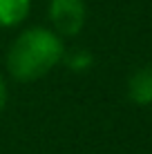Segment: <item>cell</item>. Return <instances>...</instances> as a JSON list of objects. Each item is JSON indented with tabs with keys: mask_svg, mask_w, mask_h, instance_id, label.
Wrapping results in <instances>:
<instances>
[{
	"mask_svg": "<svg viewBox=\"0 0 152 154\" xmlns=\"http://www.w3.org/2000/svg\"><path fill=\"white\" fill-rule=\"evenodd\" d=\"M65 56L63 40L56 31L45 27L25 29L18 36L7 54V67L18 81H36L51 72Z\"/></svg>",
	"mask_w": 152,
	"mask_h": 154,
	"instance_id": "6da1fadb",
	"label": "cell"
},
{
	"mask_svg": "<svg viewBox=\"0 0 152 154\" xmlns=\"http://www.w3.org/2000/svg\"><path fill=\"white\" fill-rule=\"evenodd\" d=\"M128 94L137 105H152V65H145L132 74Z\"/></svg>",
	"mask_w": 152,
	"mask_h": 154,
	"instance_id": "3957f363",
	"label": "cell"
},
{
	"mask_svg": "<svg viewBox=\"0 0 152 154\" xmlns=\"http://www.w3.org/2000/svg\"><path fill=\"white\" fill-rule=\"evenodd\" d=\"M63 58H65L67 67H70L72 72H85V69H90L92 63H94V56L87 49H74V51H70V54H65Z\"/></svg>",
	"mask_w": 152,
	"mask_h": 154,
	"instance_id": "5b68a950",
	"label": "cell"
},
{
	"mask_svg": "<svg viewBox=\"0 0 152 154\" xmlns=\"http://www.w3.org/2000/svg\"><path fill=\"white\" fill-rule=\"evenodd\" d=\"M85 0H49V20L58 36H76L85 25Z\"/></svg>",
	"mask_w": 152,
	"mask_h": 154,
	"instance_id": "7a4b0ae2",
	"label": "cell"
},
{
	"mask_svg": "<svg viewBox=\"0 0 152 154\" xmlns=\"http://www.w3.org/2000/svg\"><path fill=\"white\" fill-rule=\"evenodd\" d=\"M31 0H0V27H16L29 16Z\"/></svg>",
	"mask_w": 152,
	"mask_h": 154,
	"instance_id": "277c9868",
	"label": "cell"
},
{
	"mask_svg": "<svg viewBox=\"0 0 152 154\" xmlns=\"http://www.w3.org/2000/svg\"><path fill=\"white\" fill-rule=\"evenodd\" d=\"M5 103H7V83H5L2 76H0V109L5 107Z\"/></svg>",
	"mask_w": 152,
	"mask_h": 154,
	"instance_id": "8992f818",
	"label": "cell"
}]
</instances>
